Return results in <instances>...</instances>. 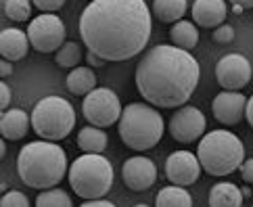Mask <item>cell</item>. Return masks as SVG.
Listing matches in <instances>:
<instances>
[{"label":"cell","mask_w":253,"mask_h":207,"mask_svg":"<svg viewBox=\"0 0 253 207\" xmlns=\"http://www.w3.org/2000/svg\"><path fill=\"white\" fill-rule=\"evenodd\" d=\"M245 118H247L249 125L253 128V94H251V98H249L247 105H245Z\"/></svg>","instance_id":"obj_34"},{"label":"cell","mask_w":253,"mask_h":207,"mask_svg":"<svg viewBox=\"0 0 253 207\" xmlns=\"http://www.w3.org/2000/svg\"><path fill=\"white\" fill-rule=\"evenodd\" d=\"M69 186L82 199H103L113 186V166L101 153H84L67 169Z\"/></svg>","instance_id":"obj_6"},{"label":"cell","mask_w":253,"mask_h":207,"mask_svg":"<svg viewBox=\"0 0 253 207\" xmlns=\"http://www.w3.org/2000/svg\"><path fill=\"white\" fill-rule=\"evenodd\" d=\"M4 15L11 21H28L32 17V2L30 0H4Z\"/></svg>","instance_id":"obj_26"},{"label":"cell","mask_w":253,"mask_h":207,"mask_svg":"<svg viewBox=\"0 0 253 207\" xmlns=\"http://www.w3.org/2000/svg\"><path fill=\"white\" fill-rule=\"evenodd\" d=\"M80 207H115L111 201H107V199H90L86 203H82Z\"/></svg>","instance_id":"obj_33"},{"label":"cell","mask_w":253,"mask_h":207,"mask_svg":"<svg viewBox=\"0 0 253 207\" xmlns=\"http://www.w3.org/2000/svg\"><path fill=\"white\" fill-rule=\"evenodd\" d=\"M65 84H67V90L71 94L86 96L88 92H92V90L96 88V74L90 67L78 65L67 74Z\"/></svg>","instance_id":"obj_18"},{"label":"cell","mask_w":253,"mask_h":207,"mask_svg":"<svg viewBox=\"0 0 253 207\" xmlns=\"http://www.w3.org/2000/svg\"><path fill=\"white\" fill-rule=\"evenodd\" d=\"M169 38H171V44L182 50H188L191 52L197 44H199V30L193 21H176L171 23L169 28Z\"/></svg>","instance_id":"obj_20"},{"label":"cell","mask_w":253,"mask_h":207,"mask_svg":"<svg viewBox=\"0 0 253 207\" xmlns=\"http://www.w3.org/2000/svg\"><path fill=\"white\" fill-rule=\"evenodd\" d=\"M253 67L251 61L241 52H230L215 65V80L226 90H241L251 82Z\"/></svg>","instance_id":"obj_11"},{"label":"cell","mask_w":253,"mask_h":207,"mask_svg":"<svg viewBox=\"0 0 253 207\" xmlns=\"http://www.w3.org/2000/svg\"><path fill=\"white\" fill-rule=\"evenodd\" d=\"M32 128L42 140L59 142L67 138L76 125V109L63 96H44L36 103L30 115Z\"/></svg>","instance_id":"obj_7"},{"label":"cell","mask_w":253,"mask_h":207,"mask_svg":"<svg viewBox=\"0 0 253 207\" xmlns=\"http://www.w3.org/2000/svg\"><path fill=\"white\" fill-rule=\"evenodd\" d=\"M205 125L207 122L201 109H197L193 105H182L171 115L168 128L174 140L182 142V145H191V142L199 140L205 134Z\"/></svg>","instance_id":"obj_10"},{"label":"cell","mask_w":253,"mask_h":207,"mask_svg":"<svg viewBox=\"0 0 253 207\" xmlns=\"http://www.w3.org/2000/svg\"><path fill=\"white\" fill-rule=\"evenodd\" d=\"M55 61H57L59 67H67V69L78 67L80 61H82V48H80V44L78 42H65L57 50Z\"/></svg>","instance_id":"obj_25"},{"label":"cell","mask_w":253,"mask_h":207,"mask_svg":"<svg viewBox=\"0 0 253 207\" xmlns=\"http://www.w3.org/2000/svg\"><path fill=\"white\" fill-rule=\"evenodd\" d=\"M201 164L191 151H174L166 161V176L176 186H191L201 176Z\"/></svg>","instance_id":"obj_12"},{"label":"cell","mask_w":253,"mask_h":207,"mask_svg":"<svg viewBox=\"0 0 253 207\" xmlns=\"http://www.w3.org/2000/svg\"><path fill=\"white\" fill-rule=\"evenodd\" d=\"M197 159L210 176H228L245 161V147L237 134L228 130H211L199 140Z\"/></svg>","instance_id":"obj_5"},{"label":"cell","mask_w":253,"mask_h":207,"mask_svg":"<svg viewBox=\"0 0 253 207\" xmlns=\"http://www.w3.org/2000/svg\"><path fill=\"white\" fill-rule=\"evenodd\" d=\"M134 207H149V205H144V203H138V205H134Z\"/></svg>","instance_id":"obj_38"},{"label":"cell","mask_w":253,"mask_h":207,"mask_svg":"<svg viewBox=\"0 0 253 207\" xmlns=\"http://www.w3.org/2000/svg\"><path fill=\"white\" fill-rule=\"evenodd\" d=\"M186 0H153V15L161 23H176L186 15Z\"/></svg>","instance_id":"obj_21"},{"label":"cell","mask_w":253,"mask_h":207,"mask_svg":"<svg viewBox=\"0 0 253 207\" xmlns=\"http://www.w3.org/2000/svg\"><path fill=\"white\" fill-rule=\"evenodd\" d=\"M8 76H13V63L0 57V80L8 78Z\"/></svg>","instance_id":"obj_32"},{"label":"cell","mask_w":253,"mask_h":207,"mask_svg":"<svg viewBox=\"0 0 253 207\" xmlns=\"http://www.w3.org/2000/svg\"><path fill=\"white\" fill-rule=\"evenodd\" d=\"M155 207H193V197L184 186H164L155 197Z\"/></svg>","instance_id":"obj_22"},{"label":"cell","mask_w":253,"mask_h":207,"mask_svg":"<svg viewBox=\"0 0 253 207\" xmlns=\"http://www.w3.org/2000/svg\"><path fill=\"white\" fill-rule=\"evenodd\" d=\"M11 88H8L2 80H0V113H4L8 109V105H11Z\"/></svg>","instance_id":"obj_30"},{"label":"cell","mask_w":253,"mask_h":207,"mask_svg":"<svg viewBox=\"0 0 253 207\" xmlns=\"http://www.w3.org/2000/svg\"><path fill=\"white\" fill-rule=\"evenodd\" d=\"M243 193L232 182H218L210 191V207H241Z\"/></svg>","instance_id":"obj_19"},{"label":"cell","mask_w":253,"mask_h":207,"mask_svg":"<svg viewBox=\"0 0 253 207\" xmlns=\"http://www.w3.org/2000/svg\"><path fill=\"white\" fill-rule=\"evenodd\" d=\"M86 61H88V65H94V67L105 65V61H103V59H98L96 55H92V52H88V55H86Z\"/></svg>","instance_id":"obj_35"},{"label":"cell","mask_w":253,"mask_h":207,"mask_svg":"<svg viewBox=\"0 0 253 207\" xmlns=\"http://www.w3.org/2000/svg\"><path fill=\"white\" fill-rule=\"evenodd\" d=\"M78 147L84 153H103L107 149V134L103 128L96 125H84L78 132Z\"/></svg>","instance_id":"obj_23"},{"label":"cell","mask_w":253,"mask_h":207,"mask_svg":"<svg viewBox=\"0 0 253 207\" xmlns=\"http://www.w3.org/2000/svg\"><path fill=\"white\" fill-rule=\"evenodd\" d=\"M122 180L130 191H149L157 182V166L144 155L130 157L122 166Z\"/></svg>","instance_id":"obj_13"},{"label":"cell","mask_w":253,"mask_h":207,"mask_svg":"<svg viewBox=\"0 0 253 207\" xmlns=\"http://www.w3.org/2000/svg\"><path fill=\"white\" fill-rule=\"evenodd\" d=\"M30 50L28 34L19 28H6L0 32V57L6 61H21Z\"/></svg>","instance_id":"obj_16"},{"label":"cell","mask_w":253,"mask_h":207,"mask_svg":"<svg viewBox=\"0 0 253 207\" xmlns=\"http://www.w3.org/2000/svg\"><path fill=\"white\" fill-rule=\"evenodd\" d=\"M230 2L234 6H241L243 11H245V8H253V0H230Z\"/></svg>","instance_id":"obj_36"},{"label":"cell","mask_w":253,"mask_h":207,"mask_svg":"<svg viewBox=\"0 0 253 207\" xmlns=\"http://www.w3.org/2000/svg\"><path fill=\"white\" fill-rule=\"evenodd\" d=\"M245 105L247 98L243 96L239 90H222L220 94H215L211 103L213 118L224 125H237L243 118H245Z\"/></svg>","instance_id":"obj_14"},{"label":"cell","mask_w":253,"mask_h":207,"mask_svg":"<svg viewBox=\"0 0 253 207\" xmlns=\"http://www.w3.org/2000/svg\"><path fill=\"white\" fill-rule=\"evenodd\" d=\"M120 138L132 151H149L164 138L166 124L161 113L149 103H130L117 122Z\"/></svg>","instance_id":"obj_4"},{"label":"cell","mask_w":253,"mask_h":207,"mask_svg":"<svg viewBox=\"0 0 253 207\" xmlns=\"http://www.w3.org/2000/svg\"><path fill=\"white\" fill-rule=\"evenodd\" d=\"M30 118L23 109H6L0 113V136L6 140H21L30 130Z\"/></svg>","instance_id":"obj_17"},{"label":"cell","mask_w":253,"mask_h":207,"mask_svg":"<svg viewBox=\"0 0 253 207\" xmlns=\"http://www.w3.org/2000/svg\"><path fill=\"white\" fill-rule=\"evenodd\" d=\"M134 80L144 103L155 109H174L193 96L201 80V67L188 50L159 44L142 55Z\"/></svg>","instance_id":"obj_2"},{"label":"cell","mask_w":253,"mask_h":207,"mask_svg":"<svg viewBox=\"0 0 253 207\" xmlns=\"http://www.w3.org/2000/svg\"><path fill=\"white\" fill-rule=\"evenodd\" d=\"M226 13L228 6L224 0H195L193 4V21L199 28L215 30L226 19Z\"/></svg>","instance_id":"obj_15"},{"label":"cell","mask_w":253,"mask_h":207,"mask_svg":"<svg viewBox=\"0 0 253 207\" xmlns=\"http://www.w3.org/2000/svg\"><path fill=\"white\" fill-rule=\"evenodd\" d=\"M213 40L218 44H230L234 40V28L228 23H222L213 30Z\"/></svg>","instance_id":"obj_28"},{"label":"cell","mask_w":253,"mask_h":207,"mask_svg":"<svg viewBox=\"0 0 253 207\" xmlns=\"http://www.w3.org/2000/svg\"><path fill=\"white\" fill-rule=\"evenodd\" d=\"M0 207H30V199L19 191H8L0 199Z\"/></svg>","instance_id":"obj_27"},{"label":"cell","mask_w":253,"mask_h":207,"mask_svg":"<svg viewBox=\"0 0 253 207\" xmlns=\"http://www.w3.org/2000/svg\"><path fill=\"white\" fill-rule=\"evenodd\" d=\"M239 169H241L243 180H245L247 184H253V159H245Z\"/></svg>","instance_id":"obj_31"},{"label":"cell","mask_w":253,"mask_h":207,"mask_svg":"<svg viewBox=\"0 0 253 207\" xmlns=\"http://www.w3.org/2000/svg\"><path fill=\"white\" fill-rule=\"evenodd\" d=\"M36 207H74L71 197L61 188H46L36 197Z\"/></svg>","instance_id":"obj_24"},{"label":"cell","mask_w":253,"mask_h":207,"mask_svg":"<svg viewBox=\"0 0 253 207\" xmlns=\"http://www.w3.org/2000/svg\"><path fill=\"white\" fill-rule=\"evenodd\" d=\"M4 155H6V142H4L2 136H0V161L4 159Z\"/></svg>","instance_id":"obj_37"},{"label":"cell","mask_w":253,"mask_h":207,"mask_svg":"<svg viewBox=\"0 0 253 207\" xmlns=\"http://www.w3.org/2000/svg\"><path fill=\"white\" fill-rule=\"evenodd\" d=\"M67 38V30L55 13H42L28 25L30 46L38 52H57Z\"/></svg>","instance_id":"obj_9"},{"label":"cell","mask_w":253,"mask_h":207,"mask_svg":"<svg viewBox=\"0 0 253 207\" xmlns=\"http://www.w3.org/2000/svg\"><path fill=\"white\" fill-rule=\"evenodd\" d=\"M122 103L111 88H94L84 96L82 113L90 125L96 128H109L122 118Z\"/></svg>","instance_id":"obj_8"},{"label":"cell","mask_w":253,"mask_h":207,"mask_svg":"<svg viewBox=\"0 0 253 207\" xmlns=\"http://www.w3.org/2000/svg\"><path fill=\"white\" fill-rule=\"evenodd\" d=\"M67 153L59 142L34 140L23 145L17 157V174L30 188H55L67 176Z\"/></svg>","instance_id":"obj_3"},{"label":"cell","mask_w":253,"mask_h":207,"mask_svg":"<svg viewBox=\"0 0 253 207\" xmlns=\"http://www.w3.org/2000/svg\"><path fill=\"white\" fill-rule=\"evenodd\" d=\"M80 38L105 63L140 55L151 40L153 19L144 0H90L80 15Z\"/></svg>","instance_id":"obj_1"},{"label":"cell","mask_w":253,"mask_h":207,"mask_svg":"<svg viewBox=\"0 0 253 207\" xmlns=\"http://www.w3.org/2000/svg\"><path fill=\"white\" fill-rule=\"evenodd\" d=\"M34 6H38L42 13H57L65 4V0H32Z\"/></svg>","instance_id":"obj_29"}]
</instances>
